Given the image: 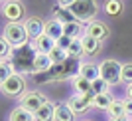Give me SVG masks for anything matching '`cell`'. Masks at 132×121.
I'll return each mask as SVG.
<instances>
[{"label":"cell","mask_w":132,"mask_h":121,"mask_svg":"<svg viewBox=\"0 0 132 121\" xmlns=\"http://www.w3.org/2000/svg\"><path fill=\"white\" fill-rule=\"evenodd\" d=\"M71 14L75 16V20L81 24H91L95 22V16L99 14V4L97 0H75L69 6Z\"/></svg>","instance_id":"1"},{"label":"cell","mask_w":132,"mask_h":121,"mask_svg":"<svg viewBox=\"0 0 132 121\" xmlns=\"http://www.w3.org/2000/svg\"><path fill=\"white\" fill-rule=\"evenodd\" d=\"M14 50L16 48L6 38H0V56H2V58H12V56H14Z\"/></svg>","instance_id":"29"},{"label":"cell","mask_w":132,"mask_h":121,"mask_svg":"<svg viewBox=\"0 0 132 121\" xmlns=\"http://www.w3.org/2000/svg\"><path fill=\"white\" fill-rule=\"evenodd\" d=\"M130 121H132V119H130Z\"/></svg>","instance_id":"39"},{"label":"cell","mask_w":132,"mask_h":121,"mask_svg":"<svg viewBox=\"0 0 132 121\" xmlns=\"http://www.w3.org/2000/svg\"><path fill=\"white\" fill-rule=\"evenodd\" d=\"M51 68H53V62H51L50 54H36V60H34V73L50 72Z\"/></svg>","instance_id":"13"},{"label":"cell","mask_w":132,"mask_h":121,"mask_svg":"<svg viewBox=\"0 0 132 121\" xmlns=\"http://www.w3.org/2000/svg\"><path fill=\"white\" fill-rule=\"evenodd\" d=\"M24 26H26L28 34H30V38H39L42 34H45V22L42 20V18H28L26 22H24Z\"/></svg>","instance_id":"11"},{"label":"cell","mask_w":132,"mask_h":121,"mask_svg":"<svg viewBox=\"0 0 132 121\" xmlns=\"http://www.w3.org/2000/svg\"><path fill=\"white\" fill-rule=\"evenodd\" d=\"M63 32H65V36L77 40L85 36V28H83L81 22H71V24H63Z\"/></svg>","instance_id":"21"},{"label":"cell","mask_w":132,"mask_h":121,"mask_svg":"<svg viewBox=\"0 0 132 121\" xmlns=\"http://www.w3.org/2000/svg\"><path fill=\"white\" fill-rule=\"evenodd\" d=\"M73 89H75V93H79V95H91L93 93V82H89V79H85V77H81V76H75L73 77Z\"/></svg>","instance_id":"14"},{"label":"cell","mask_w":132,"mask_h":121,"mask_svg":"<svg viewBox=\"0 0 132 121\" xmlns=\"http://www.w3.org/2000/svg\"><path fill=\"white\" fill-rule=\"evenodd\" d=\"M130 119H132V115H130Z\"/></svg>","instance_id":"38"},{"label":"cell","mask_w":132,"mask_h":121,"mask_svg":"<svg viewBox=\"0 0 132 121\" xmlns=\"http://www.w3.org/2000/svg\"><path fill=\"white\" fill-rule=\"evenodd\" d=\"M14 66H16V72L18 73H34V60H36V50L32 46H22V48H16L14 50Z\"/></svg>","instance_id":"2"},{"label":"cell","mask_w":132,"mask_h":121,"mask_svg":"<svg viewBox=\"0 0 132 121\" xmlns=\"http://www.w3.org/2000/svg\"><path fill=\"white\" fill-rule=\"evenodd\" d=\"M81 42H83V50H85V56H89V58H93V56H97L101 52V42L99 40H95V38H91V36H83L81 38Z\"/></svg>","instance_id":"17"},{"label":"cell","mask_w":132,"mask_h":121,"mask_svg":"<svg viewBox=\"0 0 132 121\" xmlns=\"http://www.w3.org/2000/svg\"><path fill=\"white\" fill-rule=\"evenodd\" d=\"M8 121H36V117H34L32 111L24 109L22 105H18V107H14L10 113V119Z\"/></svg>","instance_id":"22"},{"label":"cell","mask_w":132,"mask_h":121,"mask_svg":"<svg viewBox=\"0 0 132 121\" xmlns=\"http://www.w3.org/2000/svg\"><path fill=\"white\" fill-rule=\"evenodd\" d=\"M109 91H110V85L105 82V79H101V77H99V79H95V82H93V93L95 95H103V93H109Z\"/></svg>","instance_id":"28"},{"label":"cell","mask_w":132,"mask_h":121,"mask_svg":"<svg viewBox=\"0 0 132 121\" xmlns=\"http://www.w3.org/2000/svg\"><path fill=\"white\" fill-rule=\"evenodd\" d=\"M24 4L22 2H16V0H8V2H4V6H2V14H4V18L8 20V24H14V22H20L24 18Z\"/></svg>","instance_id":"7"},{"label":"cell","mask_w":132,"mask_h":121,"mask_svg":"<svg viewBox=\"0 0 132 121\" xmlns=\"http://www.w3.org/2000/svg\"><path fill=\"white\" fill-rule=\"evenodd\" d=\"M4 2H8V0H4Z\"/></svg>","instance_id":"37"},{"label":"cell","mask_w":132,"mask_h":121,"mask_svg":"<svg viewBox=\"0 0 132 121\" xmlns=\"http://www.w3.org/2000/svg\"><path fill=\"white\" fill-rule=\"evenodd\" d=\"M20 105H22L24 109L32 111V113H36V111L42 107L44 103H47V97H45L42 91H38V89H32V91H26L24 95H20Z\"/></svg>","instance_id":"6"},{"label":"cell","mask_w":132,"mask_h":121,"mask_svg":"<svg viewBox=\"0 0 132 121\" xmlns=\"http://www.w3.org/2000/svg\"><path fill=\"white\" fill-rule=\"evenodd\" d=\"M0 88H2V93L10 95V97H20L26 93V79L22 73H14L12 77L0 83Z\"/></svg>","instance_id":"5"},{"label":"cell","mask_w":132,"mask_h":121,"mask_svg":"<svg viewBox=\"0 0 132 121\" xmlns=\"http://www.w3.org/2000/svg\"><path fill=\"white\" fill-rule=\"evenodd\" d=\"M124 107H126V113L128 115H132V99H124Z\"/></svg>","instance_id":"32"},{"label":"cell","mask_w":132,"mask_h":121,"mask_svg":"<svg viewBox=\"0 0 132 121\" xmlns=\"http://www.w3.org/2000/svg\"><path fill=\"white\" fill-rule=\"evenodd\" d=\"M109 121H130V117H118V119H112V117H110Z\"/></svg>","instance_id":"35"},{"label":"cell","mask_w":132,"mask_h":121,"mask_svg":"<svg viewBox=\"0 0 132 121\" xmlns=\"http://www.w3.org/2000/svg\"><path fill=\"white\" fill-rule=\"evenodd\" d=\"M103 8L109 16H120L124 10V4H122V0H106Z\"/></svg>","instance_id":"24"},{"label":"cell","mask_w":132,"mask_h":121,"mask_svg":"<svg viewBox=\"0 0 132 121\" xmlns=\"http://www.w3.org/2000/svg\"><path fill=\"white\" fill-rule=\"evenodd\" d=\"M2 38H6L14 48H22V46L30 44V34H28L26 26L20 22H14V24H6L4 26V32H2Z\"/></svg>","instance_id":"3"},{"label":"cell","mask_w":132,"mask_h":121,"mask_svg":"<svg viewBox=\"0 0 132 121\" xmlns=\"http://www.w3.org/2000/svg\"><path fill=\"white\" fill-rule=\"evenodd\" d=\"M85 34L91 36V38H95V40H99V42H103V40H106L110 36V28H109V24L101 22V20H95V22L87 24Z\"/></svg>","instance_id":"8"},{"label":"cell","mask_w":132,"mask_h":121,"mask_svg":"<svg viewBox=\"0 0 132 121\" xmlns=\"http://www.w3.org/2000/svg\"><path fill=\"white\" fill-rule=\"evenodd\" d=\"M16 72V66H14V60L12 58H2V62H0V83L6 82L8 77H12Z\"/></svg>","instance_id":"18"},{"label":"cell","mask_w":132,"mask_h":121,"mask_svg":"<svg viewBox=\"0 0 132 121\" xmlns=\"http://www.w3.org/2000/svg\"><path fill=\"white\" fill-rule=\"evenodd\" d=\"M30 46L36 50V54H50L51 50L55 48V40H51L47 34H42L39 38H34L30 42Z\"/></svg>","instance_id":"10"},{"label":"cell","mask_w":132,"mask_h":121,"mask_svg":"<svg viewBox=\"0 0 132 121\" xmlns=\"http://www.w3.org/2000/svg\"><path fill=\"white\" fill-rule=\"evenodd\" d=\"M50 58H51V62H53V64H63V62L69 60V52H67V50H61V48H57V46H55V48L50 52Z\"/></svg>","instance_id":"26"},{"label":"cell","mask_w":132,"mask_h":121,"mask_svg":"<svg viewBox=\"0 0 132 121\" xmlns=\"http://www.w3.org/2000/svg\"><path fill=\"white\" fill-rule=\"evenodd\" d=\"M71 44H73V38H69V36H61V38L55 42V46L61 48V50H69V48H71Z\"/></svg>","instance_id":"31"},{"label":"cell","mask_w":132,"mask_h":121,"mask_svg":"<svg viewBox=\"0 0 132 121\" xmlns=\"http://www.w3.org/2000/svg\"><path fill=\"white\" fill-rule=\"evenodd\" d=\"M67 52H69V58H71V60H77V58H83V56H85V50H83V42H81V38L73 40L71 48L67 50Z\"/></svg>","instance_id":"27"},{"label":"cell","mask_w":132,"mask_h":121,"mask_svg":"<svg viewBox=\"0 0 132 121\" xmlns=\"http://www.w3.org/2000/svg\"><path fill=\"white\" fill-rule=\"evenodd\" d=\"M81 121H91V119H81Z\"/></svg>","instance_id":"36"},{"label":"cell","mask_w":132,"mask_h":121,"mask_svg":"<svg viewBox=\"0 0 132 121\" xmlns=\"http://www.w3.org/2000/svg\"><path fill=\"white\" fill-rule=\"evenodd\" d=\"M109 115L112 119H118V117H128L126 107H124V99H114V103L109 107Z\"/></svg>","instance_id":"23"},{"label":"cell","mask_w":132,"mask_h":121,"mask_svg":"<svg viewBox=\"0 0 132 121\" xmlns=\"http://www.w3.org/2000/svg\"><path fill=\"white\" fill-rule=\"evenodd\" d=\"M34 117H36V121H53V117H55V105L50 103V101L44 103L36 113H34Z\"/></svg>","instance_id":"19"},{"label":"cell","mask_w":132,"mask_h":121,"mask_svg":"<svg viewBox=\"0 0 132 121\" xmlns=\"http://www.w3.org/2000/svg\"><path fill=\"white\" fill-rule=\"evenodd\" d=\"M53 14H55V18H57L61 24L77 22V20H75V16L71 14V10H69V8H65V6H61V4H55V6H53Z\"/></svg>","instance_id":"20"},{"label":"cell","mask_w":132,"mask_h":121,"mask_svg":"<svg viewBox=\"0 0 132 121\" xmlns=\"http://www.w3.org/2000/svg\"><path fill=\"white\" fill-rule=\"evenodd\" d=\"M75 0H57V4H61V6H65V8H69V6L73 4Z\"/></svg>","instance_id":"33"},{"label":"cell","mask_w":132,"mask_h":121,"mask_svg":"<svg viewBox=\"0 0 132 121\" xmlns=\"http://www.w3.org/2000/svg\"><path fill=\"white\" fill-rule=\"evenodd\" d=\"M114 103V97H112V93H103V95H95V107H99V109L103 111H109V107Z\"/></svg>","instance_id":"25"},{"label":"cell","mask_w":132,"mask_h":121,"mask_svg":"<svg viewBox=\"0 0 132 121\" xmlns=\"http://www.w3.org/2000/svg\"><path fill=\"white\" fill-rule=\"evenodd\" d=\"M93 103H95V95L93 93H91V95H79V93H75L69 101H67V105H69L75 113H83V111H87L89 107H93Z\"/></svg>","instance_id":"9"},{"label":"cell","mask_w":132,"mask_h":121,"mask_svg":"<svg viewBox=\"0 0 132 121\" xmlns=\"http://www.w3.org/2000/svg\"><path fill=\"white\" fill-rule=\"evenodd\" d=\"M99 73L101 79H105L109 85H116V83L122 82V64L118 60H103L99 64Z\"/></svg>","instance_id":"4"},{"label":"cell","mask_w":132,"mask_h":121,"mask_svg":"<svg viewBox=\"0 0 132 121\" xmlns=\"http://www.w3.org/2000/svg\"><path fill=\"white\" fill-rule=\"evenodd\" d=\"M126 97L132 99V83H128V85H126Z\"/></svg>","instance_id":"34"},{"label":"cell","mask_w":132,"mask_h":121,"mask_svg":"<svg viewBox=\"0 0 132 121\" xmlns=\"http://www.w3.org/2000/svg\"><path fill=\"white\" fill-rule=\"evenodd\" d=\"M45 34H47L51 40H55V42H57L61 36H65V32H63V24H61L57 18L47 20V22H45Z\"/></svg>","instance_id":"15"},{"label":"cell","mask_w":132,"mask_h":121,"mask_svg":"<svg viewBox=\"0 0 132 121\" xmlns=\"http://www.w3.org/2000/svg\"><path fill=\"white\" fill-rule=\"evenodd\" d=\"M75 115H77V113H75L67 103H59V105H55L53 121H75Z\"/></svg>","instance_id":"16"},{"label":"cell","mask_w":132,"mask_h":121,"mask_svg":"<svg viewBox=\"0 0 132 121\" xmlns=\"http://www.w3.org/2000/svg\"><path fill=\"white\" fill-rule=\"evenodd\" d=\"M79 76L89 79V82H95L99 79L101 73H99V64H93V62H83L79 64Z\"/></svg>","instance_id":"12"},{"label":"cell","mask_w":132,"mask_h":121,"mask_svg":"<svg viewBox=\"0 0 132 121\" xmlns=\"http://www.w3.org/2000/svg\"><path fill=\"white\" fill-rule=\"evenodd\" d=\"M122 82L132 83V64H122Z\"/></svg>","instance_id":"30"}]
</instances>
